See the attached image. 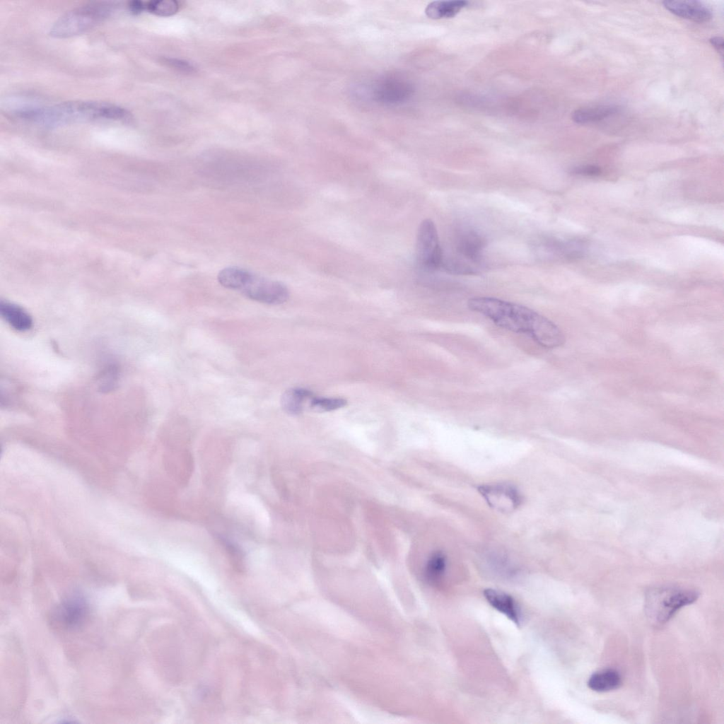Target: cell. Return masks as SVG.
Returning <instances> with one entry per match:
<instances>
[{
  "label": "cell",
  "instance_id": "cell-24",
  "mask_svg": "<svg viewBox=\"0 0 724 724\" xmlns=\"http://www.w3.org/2000/svg\"><path fill=\"white\" fill-rule=\"evenodd\" d=\"M167 62L170 66L183 71L192 72L194 70V66H192L189 63L185 61L170 59L167 60Z\"/></svg>",
  "mask_w": 724,
  "mask_h": 724
},
{
  "label": "cell",
  "instance_id": "cell-11",
  "mask_svg": "<svg viewBox=\"0 0 724 724\" xmlns=\"http://www.w3.org/2000/svg\"><path fill=\"white\" fill-rule=\"evenodd\" d=\"M663 6L672 13L694 22H706L712 18V12L698 1H664Z\"/></svg>",
  "mask_w": 724,
  "mask_h": 724
},
{
  "label": "cell",
  "instance_id": "cell-3",
  "mask_svg": "<svg viewBox=\"0 0 724 724\" xmlns=\"http://www.w3.org/2000/svg\"><path fill=\"white\" fill-rule=\"evenodd\" d=\"M219 284L237 291L247 298L262 303L279 305L289 297L287 286L281 281L269 279L238 267H226L218 274Z\"/></svg>",
  "mask_w": 724,
  "mask_h": 724
},
{
  "label": "cell",
  "instance_id": "cell-22",
  "mask_svg": "<svg viewBox=\"0 0 724 724\" xmlns=\"http://www.w3.org/2000/svg\"><path fill=\"white\" fill-rule=\"evenodd\" d=\"M220 539L226 546L228 554H230V557L234 559L235 566L240 568L241 567L242 554L239 548L237 546H235L233 542H230L228 539H226L223 537H220Z\"/></svg>",
  "mask_w": 724,
  "mask_h": 724
},
{
  "label": "cell",
  "instance_id": "cell-10",
  "mask_svg": "<svg viewBox=\"0 0 724 724\" xmlns=\"http://www.w3.org/2000/svg\"><path fill=\"white\" fill-rule=\"evenodd\" d=\"M478 490L491 508L501 512H511L522 502L518 490L510 484L482 485Z\"/></svg>",
  "mask_w": 724,
  "mask_h": 724
},
{
  "label": "cell",
  "instance_id": "cell-5",
  "mask_svg": "<svg viewBox=\"0 0 724 724\" xmlns=\"http://www.w3.org/2000/svg\"><path fill=\"white\" fill-rule=\"evenodd\" d=\"M699 593L691 589L675 586H660L650 589L645 596V612L655 626L667 623L684 606L694 603Z\"/></svg>",
  "mask_w": 724,
  "mask_h": 724
},
{
  "label": "cell",
  "instance_id": "cell-9",
  "mask_svg": "<svg viewBox=\"0 0 724 724\" xmlns=\"http://www.w3.org/2000/svg\"><path fill=\"white\" fill-rule=\"evenodd\" d=\"M537 252L544 258L551 259H575L584 255L586 243L579 239L563 240L545 237L537 240L535 245Z\"/></svg>",
  "mask_w": 724,
  "mask_h": 724
},
{
  "label": "cell",
  "instance_id": "cell-16",
  "mask_svg": "<svg viewBox=\"0 0 724 724\" xmlns=\"http://www.w3.org/2000/svg\"><path fill=\"white\" fill-rule=\"evenodd\" d=\"M618 111L617 106L611 105L583 107L573 112L572 119L578 124L595 122L609 117Z\"/></svg>",
  "mask_w": 724,
  "mask_h": 724
},
{
  "label": "cell",
  "instance_id": "cell-1",
  "mask_svg": "<svg viewBox=\"0 0 724 724\" xmlns=\"http://www.w3.org/2000/svg\"><path fill=\"white\" fill-rule=\"evenodd\" d=\"M467 306L501 328L527 334L544 348H556L565 341L564 334L557 325L524 305L496 298L475 297L468 300Z\"/></svg>",
  "mask_w": 724,
  "mask_h": 724
},
{
  "label": "cell",
  "instance_id": "cell-26",
  "mask_svg": "<svg viewBox=\"0 0 724 724\" xmlns=\"http://www.w3.org/2000/svg\"><path fill=\"white\" fill-rule=\"evenodd\" d=\"M710 43L715 47V49L723 54V38L722 37H713L710 39Z\"/></svg>",
  "mask_w": 724,
  "mask_h": 724
},
{
  "label": "cell",
  "instance_id": "cell-25",
  "mask_svg": "<svg viewBox=\"0 0 724 724\" xmlns=\"http://www.w3.org/2000/svg\"><path fill=\"white\" fill-rule=\"evenodd\" d=\"M129 10L134 14H138L146 11L145 2L142 1H132L128 4Z\"/></svg>",
  "mask_w": 724,
  "mask_h": 724
},
{
  "label": "cell",
  "instance_id": "cell-6",
  "mask_svg": "<svg viewBox=\"0 0 724 724\" xmlns=\"http://www.w3.org/2000/svg\"><path fill=\"white\" fill-rule=\"evenodd\" d=\"M117 8L114 2H92L73 8L59 17L52 26L49 34L65 38L81 34L103 22Z\"/></svg>",
  "mask_w": 724,
  "mask_h": 724
},
{
  "label": "cell",
  "instance_id": "cell-8",
  "mask_svg": "<svg viewBox=\"0 0 724 724\" xmlns=\"http://www.w3.org/2000/svg\"><path fill=\"white\" fill-rule=\"evenodd\" d=\"M88 612V604L84 596L73 593L64 598L56 607L52 619L63 628L74 629L83 624Z\"/></svg>",
  "mask_w": 724,
  "mask_h": 724
},
{
  "label": "cell",
  "instance_id": "cell-13",
  "mask_svg": "<svg viewBox=\"0 0 724 724\" xmlns=\"http://www.w3.org/2000/svg\"><path fill=\"white\" fill-rule=\"evenodd\" d=\"M314 397L313 393L309 390L301 387L291 388L282 395L281 406L288 414H299L305 409H309Z\"/></svg>",
  "mask_w": 724,
  "mask_h": 724
},
{
  "label": "cell",
  "instance_id": "cell-7",
  "mask_svg": "<svg viewBox=\"0 0 724 724\" xmlns=\"http://www.w3.org/2000/svg\"><path fill=\"white\" fill-rule=\"evenodd\" d=\"M416 259L419 264L426 271L441 268L443 250L434 222L426 218L418 228L416 235Z\"/></svg>",
  "mask_w": 724,
  "mask_h": 724
},
{
  "label": "cell",
  "instance_id": "cell-4",
  "mask_svg": "<svg viewBox=\"0 0 724 724\" xmlns=\"http://www.w3.org/2000/svg\"><path fill=\"white\" fill-rule=\"evenodd\" d=\"M485 243L483 237L474 229H459L453 240L452 251L443 255L441 268L455 274H474L482 269V253Z\"/></svg>",
  "mask_w": 724,
  "mask_h": 724
},
{
  "label": "cell",
  "instance_id": "cell-15",
  "mask_svg": "<svg viewBox=\"0 0 724 724\" xmlns=\"http://www.w3.org/2000/svg\"><path fill=\"white\" fill-rule=\"evenodd\" d=\"M0 313L4 320L18 331H26L33 326L32 317L24 309L16 304L1 301Z\"/></svg>",
  "mask_w": 724,
  "mask_h": 724
},
{
  "label": "cell",
  "instance_id": "cell-18",
  "mask_svg": "<svg viewBox=\"0 0 724 724\" xmlns=\"http://www.w3.org/2000/svg\"><path fill=\"white\" fill-rule=\"evenodd\" d=\"M446 557L441 551H436L428 558L424 575L427 580L432 583H438L444 576L446 569Z\"/></svg>",
  "mask_w": 724,
  "mask_h": 724
},
{
  "label": "cell",
  "instance_id": "cell-21",
  "mask_svg": "<svg viewBox=\"0 0 724 724\" xmlns=\"http://www.w3.org/2000/svg\"><path fill=\"white\" fill-rule=\"evenodd\" d=\"M117 378V370L114 366L107 367L100 379L102 390H108L112 389L115 385Z\"/></svg>",
  "mask_w": 724,
  "mask_h": 724
},
{
  "label": "cell",
  "instance_id": "cell-14",
  "mask_svg": "<svg viewBox=\"0 0 724 724\" xmlns=\"http://www.w3.org/2000/svg\"><path fill=\"white\" fill-rule=\"evenodd\" d=\"M622 679L615 669L607 668L594 672L588 679V687L596 692H607L620 687Z\"/></svg>",
  "mask_w": 724,
  "mask_h": 724
},
{
  "label": "cell",
  "instance_id": "cell-17",
  "mask_svg": "<svg viewBox=\"0 0 724 724\" xmlns=\"http://www.w3.org/2000/svg\"><path fill=\"white\" fill-rule=\"evenodd\" d=\"M467 4L468 1L464 0L436 1L427 5L425 13L428 18L432 19L452 18Z\"/></svg>",
  "mask_w": 724,
  "mask_h": 724
},
{
  "label": "cell",
  "instance_id": "cell-12",
  "mask_svg": "<svg viewBox=\"0 0 724 724\" xmlns=\"http://www.w3.org/2000/svg\"><path fill=\"white\" fill-rule=\"evenodd\" d=\"M487 602L495 609L504 614L515 624H520L521 614L520 608L514 598L502 591L487 588L483 592Z\"/></svg>",
  "mask_w": 724,
  "mask_h": 724
},
{
  "label": "cell",
  "instance_id": "cell-2",
  "mask_svg": "<svg viewBox=\"0 0 724 724\" xmlns=\"http://www.w3.org/2000/svg\"><path fill=\"white\" fill-rule=\"evenodd\" d=\"M15 115L49 127L96 120L126 121L132 118L131 113L119 105L85 100L67 101L49 107H23Z\"/></svg>",
  "mask_w": 724,
  "mask_h": 724
},
{
  "label": "cell",
  "instance_id": "cell-23",
  "mask_svg": "<svg viewBox=\"0 0 724 724\" xmlns=\"http://www.w3.org/2000/svg\"><path fill=\"white\" fill-rule=\"evenodd\" d=\"M572 173L577 175L592 176L599 175L600 169L595 165H587L576 167L572 170Z\"/></svg>",
  "mask_w": 724,
  "mask_h": 724
},
{
  "label": "cell",
  "instance_id": "cell-19",
  "mask_svg": "<svg viewBox=\"0 0 724 724\" xmlns=\"http://www.w3.org/2000/svg\"><path fill=\"white\" fill-rule=\"evenodd\" d=\"M346 400L339 397H316L310 402L309 409L316 412L336 410L346 405Z\"/></svg>",
  "mask_w": 724,
  "mask_h": 724
},
{
  "label": "cell",
  "instance_id": "cell-20",
  "mask_svg": "<svg viewBox=\"0 0 724 724\" xmlns=\"http://www.w3.org/2000/svg\"><path fill=\"white\" fill-rule=\"evenodd\" d=\"M146 11L160 16H168L179 9V3L174 0H156L145 2Z\"/></svg>",
  "mask_w": 724,
  "mask_h": 724
}]
</instances>
